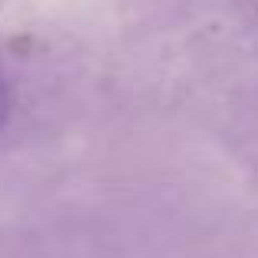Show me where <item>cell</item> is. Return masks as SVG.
<instances>
[{"instance_id":"cell-1","label":"cell","mask_w":258,"mask_h":258,"mask_svg":"<svg viewBox=\"0 0 258 258\" xmlns=\"http://www.w3.org/2000/svg\"><path fill=\"white\" fill-rule=\"evenodd\" d=\"M7 114H10V79H7L4 66H0V124L7 121Z\"/></svg>"}]
</instances>
